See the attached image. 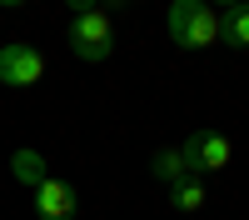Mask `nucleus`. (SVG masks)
<instances>
[{"label":"nucleus","mask_w":249,"mask_h":220,"mask_svg":"<svg viewBox=\"0 0 249 220\" xmlns=\"http://www.w3.org/2000/svg\"><path fill=\"white\" fill-rule=\"evenodd\" d=\"M164 30H170V40L179 50H210L219 40V10L204 5V0H170Z\"/></svg>","instance_id":"1"},{"label":"nucleus","mask_w":249,"mask_h":220,"mask_svg":"<svg viewBox=\"0 0 249 220\" xmlns=\"http://www.w3.org/2000/svg\"><path fill=\"white\" fill-rule=\"evenodd\" d=\"M70 50L85 60V65H100V60L115 55V25L105 10H90V15H75L70 20Z\"/></svg>","instance_id":"2"},{"label":"nucleus","mask_w":249,"mask_h":220,"mask_svg":"<svg viewBox=\"0 0 249 220\" xmlns=\"http://www.w3.org/2000/svg\"><path fill=\"white\" fill-rule=\"evenodd\" d=\"M179 155H184V165H190V175H214V170L230 165V140L219 130H195L179 145Z\"/></svg>","instance_id":"3"},{"label":"nucleus","mask_w":249,"mask_h":220,"mask_svg":"<svg viewBox=\"0 0 249 220\" xmlns=\"http://www.w3.org/2000/svg\"><path fill=\"white\" fill-rule=\"evenodd\" d=\"M45 75V55H40L35 45H0V85H10V90H25L35 85V80Z\"/></svg>","instance_id":"4"},{"label":"nucleus","mask_w":249,"mask_h":220,"mask_svg":"<svg viewBox=\"0 0 249 220\" xmlns=\"http://www.w3.org/2000/svg\"><path fill=\"white\" fill-rule=\"evenodd\" d=\"M75 210H80V200H75V190H70V180L45 175V180L35 185V215H40V220H75Z\"/></svg>","instance_id":"5"},{"label":"nucleus","mask_w":249,"mask_h":220,"mask_svg":"<svg viewBox=\"0 0 249 220\" xmlns=\"http://www.w3.org/2000/svg\"><path fill=\"white\" fill-rule=\"evenodd\" d=\"M10 175H15V185H25V190H35L40 180L50 175V170H45V155H40V150H30V145H20V150L10 155Z\"/></svg>","instance_id":"6"},{"label":"nucleus","mask_w":249,"mask_h":220,"mask_svg":"<svg viewBox=\"0 0 249 220\" xmlns=\"http://www.w3.org/2000/svg\"><path fill=\"white\" fill-rule=\"evenodd\" d=\"M219 40H224V45H234V50L249 45V0H239V5H230V10H219Z\"/></svg>","instance_id":"7"},{"label":"nucleus","mask_w":249,"mask_h":220,"mask_svg":"<svg viewBox=\"0 0 249 220\" xmlns=\"http://www.w3.org/2000/svg\"><path fill=\"white\" fill-rule=\"evenodd\" d=\"M150 175H155V180H164V185H179V180H190V165H184L179 145L155 150V155H150Z\"/></svg>","instance_id":"8"},{"label":"nucleus","mask_w":249,"mask_h":220,"mask_svg":"<svg viewBox=\"0 0 249 220\" xmlns=\"http://www.w3.org/2000/svg\"><path fill=\"white\" fill-rule=\"evenodd\" d=\"M204 200H210V190H204V180H199V175H190V180H179V185H170V205H175L179 215L204 210Z\"/></svg>","instance_id":"9"},{"label":"nucleus","mask_w":249,"mask_h":220,"mask_svg":"<svg viewBox=\"0 0 249 220\" xmlns=\"http://www.w3.org/2000/svg\"><path fill=\"white\" fill-rule=\"evenodd\" d=\"M70 5V15H90V10H100V0H65Z\"/></svg>","instance_id":"10"},{"label":"nucleus","mask_w":249,"mask_h":220,"mask_svg":"<svg viewBox=\"0 0 249 220\" xmlns=\"http://www.w3.org/2000/svg\"><path fill=\"white\" fill-rule=\"evenodd\" d=\"M30 0H0V10H25Z\"/></svg>","instance_id":"11"},{"label":"nucleus","mask_w":249,"mask_h":220,"mask_svg":"<svg viewBox=\"0 0 249 220\" xmlns=\"http://www.w3.org/2000/svg\"><path fill=\"white\" fill-rule=\"evenodd\" d=\"M204 5H219V10H230V5H239V0H204Z\"/></svg>","instance_id":"12"},{"label":"nucleus","mask_w":249,"mask_h":220,"mask_svg":"<svg viewBox=\"0 0 249 220\" xmlns=\"http://www.w3.org/2000/svg\"><path fill=\"white\" fill-rule=\"evenodd\" d=\"M100 5H110V10H120V5H124V0H100Z\"/></svg>","instance_id":"13"}]
</instances>
